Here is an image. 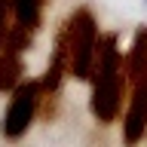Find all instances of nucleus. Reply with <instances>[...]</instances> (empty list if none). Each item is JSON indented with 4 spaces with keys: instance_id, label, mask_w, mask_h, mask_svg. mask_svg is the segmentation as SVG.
<instances>
[{
    "instance_id": "obj_1",
    "label": "nucleus",
    "mask_w": 147,
    "mask_h": 147,
    "mask_svg": "<svg viewBox=\"0 0 147 147\" xmlns=\"http://www.w3.org/2000/svg\"><path fill=\"white\" fill-rule=\"evenodd\" d=\"M126 55L119 49L117 34H104L98 43V58H95V67H92V98H89V110L95 123L107 126V123H117L119 113H123V98H126Z\"/></svg>"
},
{
    "instance_id": "obj_2",
    "label": "nucleus",
    "mask_w": 147,
    "mask_h": 147,
    "mask_svg": "<svg viewBox=\"0 0 147 147\" xmlns=\"http://www.w3.org/2000/svg\"><path fill=\"white\" fill-rule=\"evenodd\" d=\"M58 40L64 43V55H67V77L74 80H89L92 67H95V58H98V22L92 16L89 6L74 9L64 28L58 31Z\"/></svg>"
},
{
    "instance_id": "obj_3",
    "label": "nucleus",
    "mask_w": 147,
    "mask_h": 147,
    "mask_svg": "<svg viewBox=\"0 0 147 147\" xmlns=\"http://www.w3.org/2000/svg\"><path fill=\"white\" fill-rule=\"evenodd\" d=\"M43 98H46V92L40 80H22L9 92V104L3 110V119H0V135L6 141H22L28 135V129L34 126Z\"/></svg>"
},
{
    "instance_id": "obj_4",
    "label": "nucleus",
    "mask_w": 147,
    "mask_h": 147,
    "mask_svg": "<svg viewBox=\"0 0 147 147\" xmlns=\"http://www.w3.org/2000/svg\"><path fill=\"white\" fill-rule=\"evenodd\" d=\"M12 3V31H9L6 49L25 52L34 34L43 25V12H46V0H9Z\"/></svg>"
},
{
    "instance_id": "obj_5",
    "label": "nucleus",
    "mask_w": 147,
    "mask_h": 147,
    "mask_svg": "<svg viewBox=\"0 0 147 147\" xmlns=\"http://www.w3.org/2000/svg\"><path fill=\"white\" fill-rule=\"evenodd\" d=\"M147 138V80L132 86L126 113H123V144L138 147Z\"/></svg>"
},
{
    "instance_id": "obj_6",
    "label": "nucleus",
    "mask_w": 147,
    "mask_h": 147,
    "mask_svg": "<svg viewBox=\"0 0 147 147\" xmlns=\"http://www.w3.org/2000/svg\"><path fill=\"white\" fill-rule=\"evenodd\" d=\"M126 77L129 86L147 80V28H138L135 37H132V46L126 49Z\"/></svg>"
},
{
    "instance_id": "obj_7",
    "label": "nucleus",
    "mask_w": 147,
    "mask_h": 147,
    "mask_svg": "<svg viewBox=\"0 0 147 147\" xmlns=\"http://www.w3.org/2000/svg\"><path fill=\"white\" fill-rule=\"evenodd\" d=\"M22 74H25V64H22V52L16 49H0V92H12L22 83Z\"/></svg>"
},
{
    "instance_id": "obj_8",
    "label": "nucleus",
    "mask_w": 147,
    "mask_h": 147,
    "mask_svg": "<svg viewBox=\"0 0 147 147\" xmlns=\"http://www.w3.org/2000/svg\"><path fill=\"white\" fill-rule=\"evenodd\" d=\"M9 31H12V3L9 0H0V49L6 46Z\"/></svg>"
},
{
    "instance_id": "obj_9",
    "label": "nucleus",
    "mask_w": 147,
    "mask_h": 147,
    "mask_svg": "<svg viewBox=\"0 0 147 147\" xmlns=\"http://www.w3.org/2000/svg\"><path fill=\"white\" fill-rule=\"evenodd\" d=\"M144 3H147V0H144Z\"/></svg>"
}]
</instances>
